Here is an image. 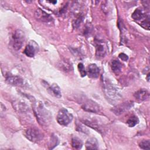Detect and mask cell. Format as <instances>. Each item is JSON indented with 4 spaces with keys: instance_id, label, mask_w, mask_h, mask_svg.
<instances>
[{
    "instance_id": "cell-1",
    "label": "cell",
    "mask_w": 150,
    "mask_h": 150,
    "mask_svg": "<svg viewBox=\"0 0 150 150\" xmlns=\"http://www.w3.org/2000/svg\"><path fill=\"white\" fill-rule=\"evenodd\" d=\"M33 109L39 123L42 125H48L52 120V115L40 101L33 102Z\"/></svg>"
},
{
    "instance_id": "cell-2",
    "label": "cell",
    "mask_w": 150,
    "mask_h": 150,
    "mask_svg": "<svg viewBox=\"0 0 150 150\" xmlns=\"http://www.w3.org/2000/svg\"><path fill=\"white\" fill-rule=\"evenodd\" d=\"M25 40L24 32L21 29L15 31L12 38V44L13 49L18 50L21 49Z\"/></svg>"
},
{
    "instance_id": "cell-3",
    "label": "cell",
    "mask_w": 150,
    "mask_h": 150,
    "mask_svg": "<svg viewBox=\"0 0 150 150\" xmlns=\"http://www.w3.org/2000/svg\"><path fill=\"white\" fill-rule=\"evenodd\" d=\"M25 135L28 140L33 142H39L43 138V134L39 129L35 127L27 129L25 132Z\"/></svg>"
},
{
    "instance_id": "cell-4",
    "label": "cell",
    "mask_w": 150,
    "mask_h": 150,
    "mask_svg": "<svg viewBox=\"0 0 150 150\" xmlns=\"http://www.w3.org/2000/svg\"><path fill=\"white\" fill-rule=\"evenodd\" d=\"M56 120L57 122L62 126H67L73 120V115L66 108L60 109L57 115Z\"/></svg>"
},
{
    "instance_id": "cell-5",
    "label": "cell",
    "mask_w": 150,
    "mask_h": 150,
    "mask_svg": "<svg viewBox=\"0 0 150 150\" xmlns=\"http://www.w3.org/2000/svg\"><path fill=\"white\" fill-rule=\"evenodd\" d=\"M104 91L107 98L113 100H118L121 97V96L116 87H115L110 82H104Z\"/></svg>"
},
{
    "instance_id": "cell-6",
    "label": "cell",
    "mask_w": 150,
    "mask_h": 150,
    "mask_svg": "<svg viewBox=\"0 0 150 150\" xmlns=\"http://www.w3.org/2000/svg\"><path fill=\"white\" fill-rule=\"evenodd\" d=\"M133 106H134V102L132 101H127L122 103H120L119 104L116 105L111 109V111L115 115H119L124 113V112L129 110Z\"/></svg>"
},
{
    "instance_id": "cell-7",
    "label": "cell",
    "mask_w": 150,
    "mask_h": 150,
    "mask_svg": "<svg viewBox=\"0 0 150 150\" xmlns=\"http://www.w3.org/2000/svg\"><path fill=\"white\" fill-rule=\"evenodd\" d=\"M35 16L38 21L45 23H52L53 22V17L40 8L36 10Z\"/></svg>"
},
{
    "instance_id": "cell-8",
    "label": "cell",
    "mask_w": 150,
    "mask_h": 150,
    "mask_svg": "<svg viewBox=\"0 0 150 150\" xmlns=\"http://www.w3.org/2000/svg\"><path fill=\"white\" fill-rule=\"evenodd\" d=\"M6 81L11 85L14 86H23L24 80L21 77L13 75L11 74H7L6 76Z\"/></svg>"
},
{
    "instance_id": "cell-9",
    "label": "cell",
    "mask_w": 150,
    "mask_h": 150,
    "mask_svg": "<svg viewBox=\"0 0 150 150\" xmlns=\"http://www.w3.org/2000/svg\"><path fill=\"white\" fill-rule=\"evenodd\" d=\"M81 107L82 108H83L84 110L91 112L97 113L100 110L99 106L95 102L90 100H88L84 103H83Z\"/></svg>"
},
{
    "instance_id": "cell-10",
    "label": "cell",
    "mask_w": 150,
    "mask_h": 150,
    "mask_svg": "<svg viewBox=\"0 0 150 150\" xmlns=\"http://www.w3.org/2000/svg\"><path fill=\"white\" fill-rule=\"evenodd\" d=\"M38 45L34 41H30L25 47L23 53L28 57H32L35 55L38 49Z\"/></svg>"
},
{
    "instance_id": "cell-11",
    "label": "cell",
    "mask_w": 150,
    "mask_h": 150,
    "mask_svg": "<svg viewBox=\"0 0 150 150\" xmlns=\"http://www.w3.org/2000/svg\"><path fill=\"white\" fill-rule=\"evenodd\" d=\"M96 53L98 57H103L107 53V45L103 40H98L96 42Z\"/></svg>"
},
{
    "instance_id": "cell-12",
    "label": "cell",
    "mask_w": 150,
    "mask_h": 150,
    "mask_svg": "<svg viewBox=\"0 0 150 150\" xmlns=\"http://www.w3.org/2000/svg\"><path fill=\"white\" fill-rule=\"evenodd\" d=\"M87 74L89 77L96 79L98 77L100 73V69L96 64H90L88 66L87 69Z\"/></svg>"
},
{
    "instance_id": "cell-13",
    "label": "cell",
    "mask_w": 150,
    "mask_h": 150,
    "mask_svg": "<svg viewBox=\"0 0 150 150\" xmlns=\"http://www.w3.org/2000/svg\"><path fill=\"white\" fill-rule=\"evenodd\" d=\"M132 18L134 20L136 21H141L142 22L144 21L145 19H146L147 17L149 16L148 14H146L145 12L140 8H137L136 9L134 12L132 14ZM139 22V23L141 22Z\"/></svg>"
},
{
    "instance_id": "cell-14",
    "label": "cell",
    "mask_w": 150,
    "mask_h": 150,
    "mask_svg": "<svg viewBox=\"0 0 150 150\" xmlns=\"http://www.w3.org/2000/svg\"><path fill=\"white\" fill-rule=\"evenodd\" d=\"M48 91L53 96L56 98H60L62 97V93L60 87L56 83H53L50 85L48 88Z\"/></svg>"
},
{
    "instance_id": "cell-15",
    "label": "cell",
    "mask_w": 150,
    "mask_h": 150,
    "mask_svg": "<svg viewBox=\"0 0 150 150\" xmlns=\"http://www.w3.org/2000/svg\"><path fill=\"white\" fill-rule=\"evenodd\" d=\"M134 96L137 100L142 101L149 98V93L146 89L141 88L136 91L134 93Z\"/></svg>"
},
{
    "instance_id": "cell-16",
    "label": "cell",
    "mask_w": 150,
    "mask_h": 150,
    "mask_svg": "<svg viewBox=\"0 0 150 150\" xmlns=\"http://www.w3.org/2000/svg\"><path fill=\"white\" fill-rule=\"evenodd\" d=\"M83 122L86 125L89 126L90 127L98 131V132L101 131V127L100 124L98 123V121L94 120L93 118H85L83 120Z\"/></svg>"
},
{
    "instance_id": "cell-17",
    "label": "cell",
    "mask_w": 150,
    "mask_h": 150,
    "mask_svg": "<svg viewBox=\"0 0 150 150\" xmlns=\"http://www.w3.org/2000/svg\"><path fill=\"white\" fill-rule=\"evenodd\" d=\"M13 104V108L17 110L18 112H26L29 110V106L24 102L19 101H16Z\"/></svg>"
},
{
    "instance_id": "cell-18",
    "label": "cell",
    "mask_w": 150,
    "mask_h": 150,
    "mask_svg": "<svg viewBox=\"0 0 150 150\" xmlns=\"http://www.w3.org/2000/svg\"><path fill=\"white\" fill-rule=\"evenodd\" d=\"M86 148L87 149H97L98 143L95 138H90L86 142Z\"/></svg>"
},
{
    "instance_id": "cell-19",
    "label": "cell",
    "mask_w": 150,
    "mask_h": 150,
    "mask_svg": "<svg viewBox=\"0 0 150 150\" xmlns=\"http://www.w3.org/2000/svg\"><path fill=\"white\" fill-rule=\"evenodd\" d=\"M112 71L116 74H119L122 69V64L118 60H113L111 64Z\"/></svg>"
},
{
    "instance_id": "cell-20",
    "label": "cell",
    "mask_w": 150,
    "mask_h": 150,
    "mask_svg": "<svg viewBox=\"0 0 150 150\" xmlns=\"http://www.w3.org/2000/svg\"><path fill=\"white\" fill-rule=\"evenodd\" d=\"M71 146L74 149H80L83 146V141L77 137H73L71 138Z\"/></svg>"
},
{
    "instance_id": "cell-21",
    "label": "cell",
    "mask_w": 150,
    "mask_h": 150,
    "mask_svg": "<svg viewBox=\"0 0 150 150\" xmlns=\"http://www.w3.org/2000/svg\"><path fill=\"white\" fill-rule=\"evenodd\" d=\"M138 123H139V119L137 116H135V115L129 117L127 121V124L129 127H134Z\"/></svg>"
},
{
    "instance_id": "cell-22",
    "label": "cell",
    "mask_w": 150,
    "mask_h": 150,
    "mask_svg": "<svg viewBox=\"0 0 150 150\" xmlns=\"http://www.w3.org/2000/svg\"><path fill=\"white\" fill-rule=\"evenodd\" d=\"M139 146L143 149H150V141L149 140H142L139 144Z\"/></svg>"
},
{
    "instance_id": "cell-23",
    "label": "cell",
    "mask_w": 150,
    "mask_h": 150,
    "mask_svg": "<svg viewBox=\"0 0 150 150\" xmlns=\"http://www.w3.org/2000/svg\"><path fill=\"white\" fill-rule=\"evenodd\" d=\"M139 25L144 29L149 30V16L147 17L144 21L139 23Z\"/></svg>"
},
{
    "instance_id": "cell-24",
    "label": "cell",
    "mask_w": 150,
    "mask_h": 150,
    "mask_svg": "<svg viewBox=\"0 0 150 150\" xmlns=\"http://www.w3.org/2000/svg\"><path fill=\"white\" fill-rule=\"evenodd\" d=\"M78 69H79V71L81 77H84L87 75L86 70H85L84 66L83 63H80L78 64Z\"/></svg>"
},
{
    "instance_id": "cell-25",
    "label": "cell",
    "mask_w": 150,
    "mask_h": 150,
    "mask_svg": "<svg viewBox=\"0 0 150 150\" xmlns=\"http://www.w3.org/2000/svg\"><path fill=\"white\" fill-rule=\"evenodd\" d=\"M50 142H51L50 144V147L49 148L50 149H53L54 146H57V145L59 143V140L57 139V137L54 136V135H52V139H51Z\"/></svg>"
},
{
    "instance_id": "cell-26",
    "label": "cell",
    "mask_w": 150,
    "mask_h": 150,
    "mask_svg": "<svg viewBox=\"0 0 150 150\" xmlns=\"http://www.w3.org/2000/svg\"><path fill=\"white\" fill-rule=\"evenodd\" d=\"M119 57L123 61H127L128 59V57L127 54H125V53H121L119 54L118 55Z\"/></svg>"
}]
</instances>
